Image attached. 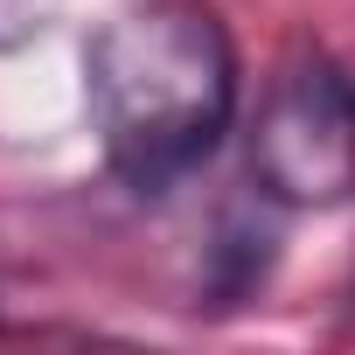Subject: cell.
I'll return each instance as SVG.
<instances>
[{
    "instance_id": "obj_1",
    "label": "cell",
    "mask_w": 355,
    "mask_h": 355,
    "mask_svg": "<svg viewBox=\"0 0 355 355\" xmlns=\"http://www.w3.org/2000/svg\"><path fill=\"white\" fill-rule=\"evenodd\" d=\"M84 105L105 167L160 202L237 125V49L202 0H132L84 42Z\"/></svg>"
},
{
    "instance_id": "obj_2",
    "label": "cell",
    "mask_w": 355,
    "mask_h": 355,
    "mask_svg": "<svg viewBox=\"0 0 355 355\" xmlns=\"http://www.w3.org/2000/svg\"><path fill=\"white\" fill-rule=\"evenodd\" d=\"M251 189L279 209L355 202V77L327 56H293L251 119Z\"/></svg>"
}]
</instances>
